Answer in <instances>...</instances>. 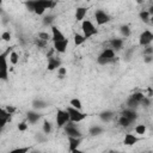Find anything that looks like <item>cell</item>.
<instances>
[{"label": "cell", "mask_w": 153, "mask_h": 153, "mask_svg": "<svg viewBox=\"0 0 153 153\" xmlns=\"http://www.w3.org/2000/svg\"><path fill=\"white\" fill-rule=\"evenodd\" d=\"M114 112L110 111V110H105V111H102L99 114V118L103 121V122H110L112 118H114Z\"/></svg>", "instance_id": "cell-19"}, {"label": "cell", "mask_w": 153, "mask_h": 153, "mask_svg": "<svg viewBox=\"0 0 153 153\" xmlns=\"http://www.w3.org/2000/svg\"><path fill=\"white\" fill-rule=\"evenodd\" d=\"M135 1H136V2H137V4H142V2H143V1H145V0H135Z\"/></svg>", "instance_id": "cell-43"}, {"label": "cell", "mask_w": 153, "mask_h": 153, "mask_svg": "<svg viewBox=\"0 0 153 153\" xmlns=\"http://www.w3.org/2000/svg\"><path fill=\"white\" fill-rule=\"evenodd\" d=\"M68 141H69V152H78V147L81 143V137L68 136Z\"/></svg>", "instance_id": "cell-12"}, {"label": "cell", "mask_w": 153, "mask_h": 153, "mask_svg": "<svg viewBox=\"0 0 153 153\" xmlns=\"http://www.w3.org/2000/svg\"><path fill=\"white\" fill-rule=\"evenodd\" d=\"M117 122H118V124H120L121 127H123V128H128V127L130 126V123H131L127 117H124V116H122V115L118 117Z\"/></svg>", "instance_id": "cell-23"}, {"label": "cell", "mask_w": 153, "mask_h": 153, "mask_svg": "<svg viewBox=\"0 0 153 153\" xmlns=\"http://www.w3.org/2000/svg\"><path fill=\"white\" fill-rule=\"evenodd\" d=\"M143 55H153V48L151 45H146L143 49Z\"/></svg>", "instance_id": "cell-38"}, {"label": "cell", "mask_w": 153, "mask_h": 153, "mask_svg": "<svg viewBox=\"0 0 153 153\" xmlns=\"http://www.w3.org/2000/svg\"><path fill=\"white\" fill-rule=\"evenodd\" d=\"M0 131H1V127H0Z\"/></svg>", "instance_id": "cell-45"}, {"label": "cell", "mask_w": 153, "mask_h": 153, "mask_svg": "<svg viewBox=\"0 0 153 153\" xmlns=\"http://www.w3.org/2000/svg\"><path fill=\"white\" fill-rule=\"evenodd\" d=\"M48 106V104L44 102V100H42V99H35L33 102H32V108H33V110H41V109H44V108H47Z\"/></svg>", "instance_id": "cell-20"}, {"label": "cell", "mask_w": 153, "mask_h": 153, "mask_svg": "<svg viewBox=\"0 0 153 153\" xmlns=\"http://www.w3.org/2000/svg\"><path fill=\"white\" fill-rule=\"evenodd\" d=\"M115 50L111 49V48H106L104 49L97 57V62L102 66H105V65H109L111 62L115 61Z\"/></svg>", "instance_id": "cell-2"}, {"label": "cell", "mask_w": 153, "mask_h": 153, "mask_svg": "<svg viewBox=\"0 0 153 153\" xmlns=\"http://www.w3.org/2000/svg\"><path fill=\"white\" fill-rule=\"evenodd\" d=\"M73 39H74V44H75V45H80V44H82V43L86 41L85 36H84L82 33H78V32L74 35V38H73Z\"/></svg>", "instance_id": "cell-22"}, {"label": "cell", "mask_w": 153, "mask_h": 153, "mask_svg": "<svg viewBox=\"0 0 153 153\" xmlns=\"http://www.w3.org/2000/svg\"><path fill=\"white\" fill-rule=\"evenodd\" d=\"M65 133L67 134V136H72V137H81L82 136V134H81V131L76 128V126L74 124V122H68V123H66L65 124Z\"/></svg>", "instance_id": "cell-6"}, {"label": "cell", "mask_w": 153, "mask_h": 153, "mask_svg": "<svg viewBox=\"0 0 153 153\" xmlns=\"http://www.w3.org/2000/svg\"><path fill=\"white\" fill-rule=\"evenodd\" d=\"M65 35L60 31V29L57 26H51V39L53 42H57V41H62L65 39Z\"/></svg>", "instance_id": "cell-13"}, {"label": "cell", "mask_w": 153, "mask_h": 153, "mask_svg": "<svg viewBox=\"0 0 153 153\" xmlns=\"http://www.w3.org/2000/svg\"><path fill=\"white\" fill-rule=\"evenodd\" d=\"M57 75H59V78H60V79H63V78L67 75V69H66L65 67L60 66V67L57 68Z\"/></svg>", "instance_id": "cell-32"}, {"label": "cell", "mask_w": 153, "mask_h": 153, "mask_svg": "<svg viewBox=\"0 0 153 153\" xmlns=\"http://www.w3.org/2000/svg\"><path fill=\"white\" fill-rule=\"evenodd\" d=\"M18 129H19L20 131H25V130L27 129V123H26V122H20V123L18 124Z\"/></svg>", "instance_id": "cell-39"}, {"label": "cell", "mask_w": 153, "mask_h": 153, "mask_svg": "<svg viewBox=\"0 0 153 153\" xmlns=\"http://www.w3.org/2000/svg\"><path fill=\"white\" fill-rule=\"evenodd\" d=\"M139 140H140V139H139L136 135L128 133V134H126V135H124V139H123V143H124L126 146H133V145H135V143H136Z\"/></svg>", "instance_id": "cell-15"}, {"label": "cell", "mask_w": 153, "mask_h": 153, "mask_svg": "<svg viewBox=\"0 0 153 153\" xmlns=\"http://www.w3.org/2000/svg\"><path fill=\"white\" fill-rule=\"evenodd\" d=\"M121 115H122V116H124V117H127L131 123L137 118V112H136L134 109H130V108L124 109V110L121 112Z\"/></svg>", "instance_id": "cell-11"}, {"label": "cell", "mask_w": 153, "mask_h": 153, "mask_svg": "<svg viewBox=\"0 0 153 153\" xmlns=\"http://www.w3.org/2000/svg\"><path fill=\"white\" fill-rule=\"evenodd\" d=\"M153 41V33L149 31V30H145L143 32L140 33L139 36V44L141 47H146V45H149Z\"/></svg>", "instance_id": "cell-7"}, {"label": "cell", "mask_w": 153, "mask_h": 153, "mask_svg": "<svg viewBox=\"0 0 153 153\" xmlns=\"http://www.w3.org/2000/svg\"><path fill=\"white\" fill-rule=\"evenodd\" d=\"M143 61H145L146 63H151V62L153 61V57H152V55H145V57H143Z\"/></svg>", "instance_id": "cell-41"}, {"label": "cell", "mask_w": 153, "mask_h": 153, "mask_svg": "<svg viewBox=\"0 0 153 153\" xmlns=\"http://www.w3.org/2000/svg\"><path fill=\"white\" fill-rule=\"evenodd\" d=\"M38 38H41V39H43V41H49L50 38H51V36L48 33V32H38V36H37Z\"/></svg>", "instance_id": "cell-35"}, {"label": "cell", "mask_w": 153, "mask_h": 153, "mask_svg": "<svg viewBox=\"0 0 153 153\" xmlns=\"http://www.w3.org/2000/svg\"><path fill=\"white\" fill-rule=\"evenodd\" d=\"M75 1H78V0H75Z\"/></svg>", "instance_id": "cell-46"}, {"label": "cell", "mask_w": 153, "mask_h": 153, "mask_svg": "<svg viewBox=\"0 0 153 153\" xmlns=\"http://www.w3.org/2000/svg\"><path fill=\"white\" fill-rule=\"evenodd\" d=\"M61 66V61L59 60V59H56V57H54V56H49V59H48V71H54V69H57L59 67Z\"/></svg>", "instance_id": "cell-14"}, {"label": "cell", "mask_w": 153, "mask_h": 153, "mask_svg": "<svg viewBox=\"0 0 153 153\" xmlns=\"http://www.w3.org/2000/svg\"><path fill=\"white\" fill-rule=\"evenodd\" d=\"M30 151V147H19V148H16V149H12L11 152L12 153H26Z\"/></svg>", "instance_id": "cell-36"}, {"label": "cell", "mask_w": 153, "mask_h": 153, "mask_svg": "<svg viewBox=\"0 0 153 153\" xmlns=\"http://www.w3.org/2000/svg\"><path fill=\"white\" fill-rule=\"evenodd\" d=\"M120 32L123 37H129L130 36V27L128 25H122L120 27Z\"/></svg>", "instance_id": "cell-27"}, {"label": "cell", "mask_w": 153, "mask_h": 153, "mask_svg": "<svg viewBox=\"0 0 153 153\" xmlns=\"http://www.w3.org/2000/svg\"><path fill=\"white\" fill-rule=\"evenodd\" d=\"M42 130H43V133H44L45 135L50 134L51 130H53V126H51V123H50L49 121H44V122H43V126H42Z\"/></svg>", "instance_id": "cell-25"}, {"label": "cell", "mask_w": 153, "mask_h": 153, "mask_svg": "<svg viewBox=\"0 0 153 153\" xmlns=\"http://www.w3.org/2000/svg\"><path fill=\"white\" fill-rule=\"evenodd\" d=\"M11 51V48H7L4 53L0 54V79L1 80H7L8 79V63H7V57Z\"/></svg>", "instance_id": "cell-1"}, {"label": "cell", "mask_w": 153, "mask_h": 153, "mask_svg": "<svg viewBox=\"0 0 153 153\" xmlns=\"http://www.w3.org/2000/svg\"><path fill=\"white\" fill-rule=\"evenodd\" d=\"M1 39L5 41V42H10V39H11V33H10V31H4V32L1 33Z\"/></svg>", "instance_id": "cell-37"}, {"label": "cell", "mask_w": 153, "mask_h": 153, "mask_svg": "<svg viewBox=\"0 0 153 153\" xmlns=\"http://www.w3.org/2000/svg\"><path fill=\"white\" fill-rule=\"evenodd\" d=\"M8 59H10V62H11L12 65H17L18 61H19V55H18L17 51L11 50L10 54H8Z\"/></svg>", "instance_id": "cell-21"}, {"label": "cell", "mask_w": 153, "mask_h": 153, "mask_svg": "<svg viewBox=\"0 0 153 153\" xmlns=\"http://www.w3.org/2000/svg\"><path fill=\"white\" fill-rule=\"evenodd\" d=\"M6 110H7V111H8V112L12 115V114L14 112V110H16V109H14L13 106H7V108H6Z\"/></svg>", "instance_id": "cell-42"}, {"label": "cell", "mask_w": 153, "mask_h": 153, "mask_svg": "<svg viewBox=\"0 0 153 153\" xmlns=\"http://www.w3.org/2000/svg\"><path fill=\"white\" fill-rule=\"evenodd\" d=\"M134 130H135V133L137 134V135H143V134H146V126L145 124H137V126H135V128H134Z\"/></svg>", "instance_id": "cell-28"}, {"label": "cell", "mask_w": 153, "mask_h": 153, "mask_svg": "<svg viewBox=\"0 0 153 153\" xmlns=\"http://www.w3.org/2000/svg\"><path fill=\"white\" fill-rule=\"evenodd\" d=\"M137 105H139V103H137V102H135L131 97H129V98H128V100H127V106H128V108H130V109H135Z\"/></svg>", "instance_id": "cell-33"}, {"label": "cell", "mask_w": 153, "mask_h": 153, "mask_svg": "<svg viewBox=\"0 0 153 153\" xmlns=\"http://www.w3.org/2000/svg\"><path fill=\"white\" fill-rule=\"evenodd\" d=\"M26 118H27V121H29V123H36L39 118H41V115L37 112V111H35V110H31V111H27V114H26Z\"/></svg>", "instance_id": "cell-16"}, {"label": "cell", "mask_w": 153, "mask_h": 153, "mask_svg": "<svg viewBox=\"0 0 153 153\" xmlns=\"http://www.w3.org/2000/svg\"><path fill=\"white\" fill-rule=\"evenodd\" d=\"M68 38H65L62 41H57V42H54V50L57 51V53H65L67 50V47H68Z\"/></svg>", "instance_id": "cell-9"}, {"label": "cell", "mask_w": 153, "mask_h": 153, "mask_svg": "<svg viewBox=\"0 0 153 153\" xmlns=\"http://www.w3.org/2000/svg\"><path fill=\"white\" fill-rule=\"evenodd\" d=\"M69 105L75 108V109H79V110H81V108H82V103H81V100L79 98H72L69 100Z\"/></svg>", "instance_id": "cell-24"}, {"label": "cell", "mask_w": 153, "mask_h": 153, "mask_svg": "<svg viewBox=\"0 0 153 153\" xmlns=\"http://www.w3.org/2000/svg\"><path fill=\"white\" fill-rule=\"evenodd\" d=\"M86 13H87V8H86V7H82V6H81V7H78V8L75 10V19H76V22L84 20Z\"/></svg>", "instance_id": "cell-17"}, {"label": "cell", "mask_w": 153, "mask_h": 153, "mask_svg": "<svg viewBox=\"0 0 153 153\" xmlns=\"http://www.w3.org/2000/svg\"><path fill=\"white\" fill-rule=\"evenodd\" d=\"M68 122H69V115H68L67 110L59 109L56 111V126L59 128H63L65 124Z\"/></svg>", "instance_id": "cell-5"}, {"label": "cell", "mask_w": 153, "mask_h": 153, "mask_svg": "<svg viewBox=\"0 0 153 153\" xmlns=\"http://www.w3.org/2000/svg\"><path fill=\"white\" fill-rule=\"evenodd\" d=\"M139 17H140V19H141L142 22H145V23H149L151 13H149V11H141V12L139 13Z\"/></svg>", "instance_id": "cell-26"}, {"label": "cell", "mask_w": 153, "mask_h": 153, "mask_svg": "<svg viewBox=\"0 0 153 153\" xmlns=\"http://www.w3.org/2000/svg\"><path fill=\"white\" fill-rule=\"evenodd\" d=\"M35 44H36V47H38V48H45L47 45H48V42L47 41H43V39H41V38H35Z\"/></svg>", "instance_id": "cell-31"}, {"label": "cell", "mask_w": 153, "mask_h": 153, "mask_svg": "<svg viewBox=\"0 0 153 153\" xmlns=\"http://www.w3.org/2000/svg\"><path fill=\"white\" fill-rule=\"evenodd\" d=\"M110 45H111L110 48L114 49L115 51L116 50H121L122 47H123V39L122 38H112L110 41Z\"/></svg>", "instance_id": "cell-18"}, {"label": "cell", "mask_w": 153, "mask_h": 153, "mask_svg": "<svg viewBox=\"0 0 153 153\" xmlns=\"http://www.w3.org/2000/svg\"><path fill=\"white\" fill-rule=\"evenodd\" d=\"M8 121H11V114L6 109L0 106V127L4 128Z\"/></svg>", "instance_id": "cell-10"}, {"label": "cell", "mask_w": 153, "mask_h": 153, "mask_svg": "<svg viewBox=\"0 0 153 153\" xmlns=\"http://www.w3.org/2000/svg\"><path fill=\"white\" fill-rule=\"evenodd\" d=\"M25 6H26V8H27L30 12H33V8H35V0H27V1H25Z\"/></svg>", "instance_id": "cell-34"}, {"label": "cell", "mask_w": 153, "mask_h": 153, "mask_svg": "<svg viewBox=\"0 0 153 153\" xmlns=\"http://www.w3.org/2000/svg\"><path fill=\"white\" fill-rule=\"evenodd\" d=\"M67 112H68V115H69V121L71 122H74V123H79V122H81V121H84L85 118H86V114L85 112H82L81 110H79V109H75V108H73V106H67Z\"/></svg>", "instance_id": "cell-3"}, {"label": "cell", "mask_w": 153, "mask_h": 153, "mask_svg": "<svg viewBox=\"0 0 153 153\" xmlns=\"http://www.w3.org/2000/svg\"><path fill=\"white\" fill-rule=\"evenodd\" d=\"M103 133V128L99 127V126H93L90 128V134L91 135H99Z\"/></svg>", "instance_id": "cell-29"}, {"label": "cell", "mask_w": 153, "mask_h": 153, "mask_svg": "<svg viewBox=\"0 0 153 153\" xmlns=\"http://www.w3.org/2000/svg\"><path fill=\"white\" fill-rule=\"evenodd\" d=\"M1 2H2V0H0V5H1Z\"/></svg>", "instance_id": "cell-44"}, {"label": "cell", "mask_w": 153, "mask_h": 153, "mask_svg": "<svg viewBox=\"0 0 153 153\" xmlns=\"http://www.w3.org/2000/svg\"><path fill=\"white\" fill-rule=\"evenodd\" d=\"M81 30H82V35L85 36L86 39L97 33V29L93 25V23L91 20H87V19L81 20Z\"/></svg>", "instance_id": "cell-4"}, {"label": "cell", "mask_w": 153, "mask_h": 153, "mask_svg": "<svg viewBox=\"0 0 153 153\" xmlns=\"http://www.w3.org/2000/svg\"><path fill=\"white\" fill-rule=\"evenodd\" d=\"M94 18H96V23L98 25H104L110 22V16L106 12H104L103 10H97L94 12Z\"/></svg>", "instance_id": "cell-8"}, {"label": "cell", "mask_w": 153, "mask_h": 153, "mask_svg": "<svg viewBox=\"0 0 153 153\" xmlns=\"http://www.w3.org/2000/svg\"><path fill=\"white\" fill-rule=\"evenodd\" d=\"M135 102H137L139 104H140V102L142 100V98L145 97V93H142V92H134L131 96H130Z\"/></svg>", "instance_id": "cell-30"}, {"label": "cell", "mask_w": 153, "mask_h": 153, "mask_svg": "<svg viewBox=\"0 0 153 153\" xmlns=\"http://www.w3.org/2000/svg\"><path fill=\"white\" fill-rule=\"evenodd\" d=\"M53 20H54V19H53V17H51V16H48V17H44V19H43V23L47 25V24H50Z\"/></svg>", "instance_id": "cell-40"}]
</instances>
